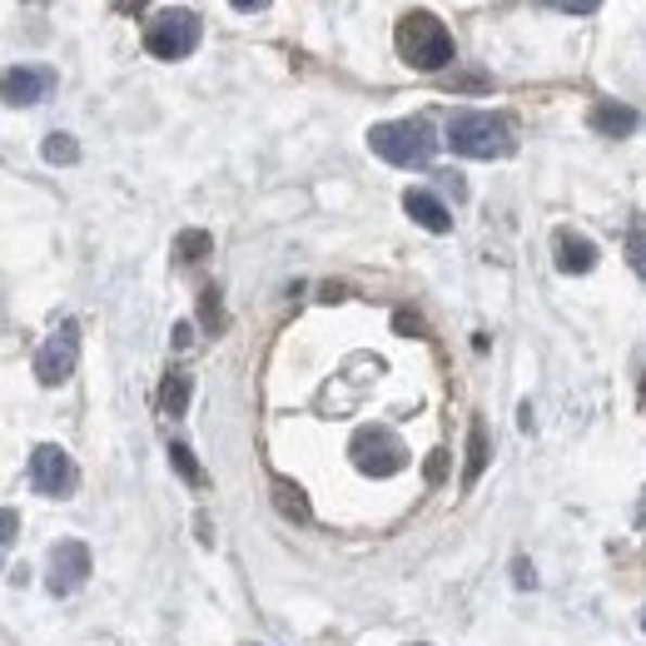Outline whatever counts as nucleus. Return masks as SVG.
<instances>
[{
    "label": "nucleus",
    "instance_id": "9d476101",
    "mask_svg": "<svg viewBox=\"0 0 646 646\" xmlns=\"http://www.w3.org/2000/svg\"><path fill=\"white\" fill-rule=\"evenodd\" d=\"M403 210H408L413 224H423L428 235H447V229H453V214H447L443 200L428 194V189H408V194H403Z\"/></svg>",
    "mask_w": 646,
    "mask_h": 646
},
{
    "label": "nucleus",
    "instance_id": "393cba45",
    "mask_svg": "<svg viewBox=\"0 0 646 646\" xmlns=\"http://www.w3.org/2000/svg\"><path fill=\"white\" fill-rule=\"evenodd\" d=\"M169 343H175L179 353L194 349V324H175V333H169Z\"/></svg>",
    "mask_w": 646,
    "mask_h": 646
},
{
    "label": "nucleus",
    "instance_id": "20e7f679",
    "mask_svg": "<svg viewBox=\"0 0 646 646\" xmlns=\"http://www.w3.org/2000/svg\"><path fill=\"white\" fill-rule=\"evenodd\" d=\"M200 36H204V21H200V11H189V5H175V11H160L144 21V50H150L154 60L194 55Z\"/></svg>",
    "mask_w": 646,
    "mask_h": 646
},
{
    "label": "nucleus",
    "instance_id": "4be33fe9",
    "mask_svg": "<svg viewBox=\"0 0 646 646\" xmlns=\"http://www.w3.org/2000/svg\"><path fill=\"white\" fill-rule=\"evenodd\" d=\"M537 5H547V11H562V15H597L601 0H537Z\"/></svg>",
    "mask_w": 646,
    "mask_h": 646
},
{
    "label": "nucleus",
    "instance_id": "c85d7f7f",
    "mask_svg": "<svg viewBox=\"0 0 646 646\" xmlns=\"http://www.w3.org/2000/svg\"><path fill=\"white\" fill-rule=\"evenodd\" d=\"M642 403H646V378H642Z\"/></svg>",
    "mask_w": 646,
    "mask_h": 646
},
{
    "label": "nucleus",
    "instance_id": "4468645a",
    "mask_svg": "<svg viewBox=\"0 0 646 646\" xmlns=\"http://www.w3.org/2000/svg\"><path fill=\"white\" fill-rule=\"evenodd\" d=\"M189 393H194V378L175 368V373H165V383H160V408H165L169 418H185Z\"/></svg>",
    "mask_w": 646,
    "mask_h": 646
},
{
    "label": "nucleus",
    "instance_id": "ddd939ff",
    "mask_svg": "<svg viewBox=\"0 0 646 646\" xmlns=\"http://www.w3.org/2000/svg\"><path fill=\"white\" fill-rule=\"evenodd\" d=\"M487 458H493V447H487V428H482V418H472L468 428V468H463V487H472V482L487 472Z\"/></svg>",
    "mask_w": 646,
    "mask_h": 646
},
{
    "label": "nucleus",
    "instance_id": "f3484780",
    "mask_svg": "<svg viewBox=\"0 0 646 646\" xmlns=\"http://www.w3.org/2000/svg\"><path fill=\"white\" fill-rule=\"evenodd\" d=\"M169 463H175V472L189 482V487H204V482H210L204 478V468H200V458H194L185 443H169Z\"/></svg>",
    "mask_w": 646,
    "mask_h": 646
},
{
    "label": "nucleus",
    "instance_id": "c756f323",
    "mask_svg": "<svg viewBox=\"0 0 646 646\" xmlns=\"http://www.w3.org/2000/svg\"><path fill=\"white\" fill-rule=\"evenodd\" d=\"M642 626H646V617H642Z\"/></svg>",
    "mask_w": 646,
    "mask_h": 646
},
{
    "label": "nucleus",
    "instance_id": "dca6fc26",
    "mask_svg": "<svg viewBox=\"0 0 646 646\" xmlns=\"http://www.w3.org/2000/svg\"><path fill=\"white\" fill-rule=\"evenodd\" d=\"M210 249H214V239L204 235V229H185V235L175 239V258H179V264H200Z\"/></svg>",
    "mask_w": 646,
    "mask_h": 646
},
{
    "label": "nucleus",
    "instance_id": "7ed1b4c3",
    "mask_svg": "<svg viewBox=\"0 0 646 646\" xmlns=\"http://www.w3.org/2000/svg\"><path fill=\"white\" fill-rule=\"evenodd\" d=\"M393 46H398V55L408 60L413 71H443V65H453V36H447V25L438 21L433 11H408L398 21V30H393Z\"/></svg>",
    "mask_w": 646,
    "mask_h": 646
},
{
    "label": "nucleus",
    "instance_id": "f8f14e48",
    "mask_svg": "<svg viewBox=\"0 0 646 646\" xmlns=\"http://www.w3.org/2000/svg\"><path fill=\"white\" fill-rule=\"evenodd\" d=\"M587 125L597 129V135H607V140H626L636 129V110L617 105V100H597V105L587 110Z\"/></svg>",
    "mask_w": 646,
    "mask_h": 646
},
{
    "label": "nucleus",
    "instance_id": "0eeeda50",
    "mask_svg": "<svg viewBox=\"0 0 646 646\" xmlns=\"http://www.w3.org/2000/svg\"><path fill=\"white\" fill-rule=\"evenodd\" d=\"M30 487L40 497H71L80 487V468H75V458L60 443H40L30 453Z\"/></svg>",
    "mask_w": 646,
    "mask_h": 646
},
{
    "label": "nucleus",
    "instance_id": "9b49d317",
    "mask_svg": "<svg viewBox=\"0 0 646 646\" xmlns=\"http://www.w3.org/2000/svg\"><path fill=\"white\" fill-rule=\"evenodd\" d=\"M557 269L562 274H592L597 269V244L577 229H557Z\"/></svg>",
    "mask_w": 646,
    "mask_h": 646
},
{
    "label": "nucleus",
    "instance_id": "b1692460",
    "mask_svg": "<svg viewBox=\"0 0 646 646\" xmlns=\"http://www.w3.org/2000/svg\"><path fill=\"white\" fill-rule=\"evenodd\" d=\"M512 577H517V587H522V592H532V587H537V572H532V562H528V557H517V562H512Z\"/></svg>",
    "mask_w": 646,
    "mask_h": 646
},
{
    "label": "nucleus",
    "instance_id": "1a4fd4ad",
    "mask_svg": "<svg viewBox=\"0 0 646 646\" xmlns=\"http://www.w3.org/2000/svg\"><path fill=\"white\" fill-rule=\"evenodd\" d=\"M50 90H55V71H46V65H11V71L0 75V105H11V110L40 105Z\"/></svg>",
    "mask_w": 646,
    "mask_h": 646
},
{
    "label": "nucleus",
    "instance_id": "2eb2a0df",
    "mask_svg": "<svg viewBox=\"0 0 646 646\" xmlns=\"http://www.w3.org/2000/svg\"><path fill=\"white\" fill-rule=\"evenodd\" d=\"M274 507H279L289 522H308V497H304V487L289 478H274Z\"/></svg>",
    "mask_w": 646,
    "mask_h": 646
},
{
    "label": "nucleus",
    "instance_id": "bb28decb",
    "mask_svg": "<svg viewBox=\"0 0 646 646\" xmlns=\"http://www.w3.org/2000/svg\"><path fill=\"white\" fill-rule=\"evenodd\" d=\"M144 5H150V0H115V11H119V15H140Z\"/></svg>",
    "mask_w": 646,
    "mask_h": 646
},
{
    "label": "nucleus",
    "instance_id": "5701e85b",
    "mask_svg": "<svg viewBox=\"0 0 646 646\" xmlns=\"http://www.w3.org/2000/svg\"><path fill=\"white\" fill-rule=\"evenodd\" d=\"M423 478L433 482V487L447 478V453H443V447H433V453H428V468H423Z\"/></svg>",
    "mask_w": 646,
    "mask_h": 646
},
{
    "label": "nucleus",
    "instance_id": "f257e3e1",
    "mask_svg": "<svg viewBox=\"0 0 646 646\" xmlns=\"http://www.w3.org/2000/svg\"><path fill=\"white\" fill-rule=\"evenodd\" d=\"M447 150L463 154V160H507L517 150L512 125L503 115H487V110H458L447 119Z\"/></svg>",
    "mask_w": 646,
    "mask_h": 646
},
{
    "label": "nucleus",
    "instance_id": "412c9836",
    "mask_svg": "<svg viewBox=\"0 0 646 646\" xmlns=\"http://www.w3.org/2000/svg\"><path fill=\"white\" fill-rule=\"evenodd\" d=\"M15 532H21V517H15V507H0V567H5V553H11Z\"/></svg>",
    "mask_w": 646,
    "mask_h": 646
},
{
    "label": "nucleus",
    "instance_id": "a878e982",
    "mask_svg": "<svg viewBox=\"0 0 646 646\" xmlns=\"http://www.w3.org/2000/svg\"><path fill=\"white\" fill-rule=\"evenodd\" d=\"M393 329H398V333H423V318H418V314H408V308H403V314L393 318Z\"/></svg>",
    "mask_w": 646,
    "mask_h": 646
},
{
    "label": "nucleus",
    "instance_id": "cd10ccee",
    "mask_svg": "<svg viewBox=\"0 0 646 646\" xmlns=\"http://www.w3.org/2000/svg\"><path fill=\"white\" fill-rule=\"evenodd\" d=\"M229 5H235V11H264L269 0H229Z\"/></svg>",
    "mask_w": 646,
    "mask_h": 646
},
{
    "label": "nucleus",
    "instance_id": "423d86ee",
    "mask_svg": "<svg viewBox=\"0 0 646 646\" xmlns=\"http://www.w3.org/2000/svg\"><path fill=\"white\" fill-rule=\"evenodd\" d=\"M75 364H80V324L75 318H65L55 333H50L46 343H40L36 353V383L46 388H60L65 378L75 373Z\"/></svg>",
    "mask_w": 646,
    "mask_h": 646
},
{
    "label": "nucleus",
    "instance_id": "6e6552de",
    "mask_svg": "<svg viewBox=\"0 0 646 646\" xmlns=\"http://www.w3.org/2000/svg\"><path fill=\"white\" fill-rule=\"evenodd\" d=\"M85 577H90V547H85L80 537L55 542V547H50V562H46V587L55 592V597H71Z\"/></svg>",
    "mask_w": 646,
    "mask_h": 646
},
{
    "label": "nucleus",
    "instance_id": "a211bd4d",
    "mask_svg": "<svg viewBox=\"0 0 646 646\" xmlns=\"http://www.w3.org/2000/svg\"><path fill=\"white\" fill-rule=\"evenodd\" d=\"M200 324H204V333H224V299H219V289H200Z\"/></svg>",
    "mask_w": 646,
    "mask_h": 646
},
{
    "label": "nucleus",
    "instance_id": "6ab92c4d",
    "mask_svg": "<svg viewBox=\"0 0 646 646\" xmlns=\"http://www.w3.org/2000/svg\"><path fill=\"white\" fill-rule=\"evenodd\" d=\"M40 154H46L50 165H75V160H80V144H75V135H50Z\"/></svg>",
    "mask_w": 646,
    "mask_h": 646
},
{
    "label": "nucleus",
    "instance_id": "aec40b11",
    "mask_svg": "<svg viewBox=\"0 0 646 646\" xmlns=\"http://www.w3.org/2000/svg\"><path fill=\"white\" fill-rule=\"evenodd\" d=\"M626 249H632V269L646 279V214H636L632 219V239H626Z\"/></svg>",
    "mask_w": 646,
    "mask_h": 646
},
{
    "label": "nucleus",
    "instance_id": "39448f33",
    "mask_svg": "<svg viewBox=\"0 0 646 646\" xmlns=\"http://www.w3.org/2000/svg\"><path fill=\"white\" fill-rule=\"evenodd\" d=\"M349 458L358 472H368V478H393V472L408 468V447H403V438L393 433V428H358L349 443Z\"/></svg>",
    "mask_w": 646,
    "mask_h": 646
},
{
    "label": "nucleus",
    "instance_id": "f03ea898",
    "mask_svg": "<svg viewBox=\"0 0 646 646\" xmlns=\"http://www.w3.org/2000/svg\"><path fill=\"white\" fill-rule=\"evenodd\" d=\"M368 150L398 169H423V165H433L438 135L428 119H388V125L368 129Z\"/></svg>",
    "mask_w": 646,
    "mask_h": 646
}]
</instances>
